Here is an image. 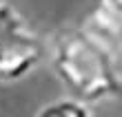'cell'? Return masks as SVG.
<instances>
[{"instance_id":"cell-4","label":"cell","mask_w":122,"mask_h":117,"mask_svg":"<svg viewBox=\"0 0 122 117\" xmlns=\"http://www.w3.org/2000/svg\"><path fill=\"white\" fill-rule=\"evenodd\" d=\"M100 5H104L107 9H109L113 16H118L122 20V0H98Z\"/></svg>"},{"instance_id":"cell-1","label":"cell","mask_w":122,"mask_h":117,"mask_svg":"<svg viewBox=\"0 0 122 117\" xmlns=\"http://www.w3.org/2000/svg\"><path fill=\"white\" fill-rule=\"evenodd\" d=\"M51 66L71 97L84 104H100L122 95L116 51L84 27H64L56 33Z\"/></svg>"},{"instance_id":"cell-3","label":"cell","mask_w":122,"mask_h":117,"mask_svg":"<svg viewBox=\"0 0 122 117\" xmlns=\"http://www.w3.org/2000/svg\"><path fill=\"white\" fill-rule=\"evenodd\" d=\"M36 117H93V115L89 111V104L76 97H62L45 104Z\"/></svg>"},{"instance_id":"cell-2","label":"cell","mask_w":122,"mask_h":117,"mask_svg":"<svg viewBox=\"0 0 122 117\" xmlns=\"http://www.w3.org/2000/svg\"><path fill=\"white\" fill-rule=\"evenodd\" d=\"M45 42L11 5H0V80L18 82L38 69Z\"/></svg>"},{"instance_id":"cell-5","label":"cell","mask_w":122,"mask_h":117,"mask_svg":"<svg viewBox=\"0 0 122 117\" xmlns=\"http://www.w3.org/2000/svg\"><path fill=\"white\" fill-rule=\"evenodd\" d=\"M0 5H2V2H0Z\"/></svg>"}]
</instances>
